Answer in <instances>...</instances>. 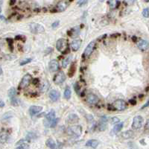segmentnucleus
Listing matches in <instances>:
<instances>
[{"label":"nucleus","mask_w":149,"mask_h":149,"mask_svg":"<svg viewBox=\"0 0 149 149\" xmlns=\"http://www.w3.org/2000/svg\"><path fill=\"white\" fill-rule=\"evenodd\" d=\"M67 133L73 137H79L82 133V127L80 125H73L68 127Z\"/></svg>","instance_id":"f257e3e1"},{"label":"nucleus","mask_w":149,"mask_h":149,"mask_svg":"<svg viewBox=\"0 0 149 149\" xmlns=\"http://www.w3.org/2000/svg\"><path fill=\"white\" fill-rule=\"evenodd\" d=\"M56 49L58 51L62 52L63 54H66L69 51V48L67 47V41L66 40L60 38L56 43Z\"/></svg>","instance_id":"f03ea898"},{"label":"nucleus","mask_w":149,"mask_h":149,"mask_svg":"<svg viewBox=\"0 0 149 149\" xmlns=\"http://www.w3.org/2000/svg\"><path fill=\"white\" fill-rule=\"evenodd\" d=\"M30 30L33 34H43L45 32V28L44 27L39 23H32L29 25Z\"/></svg>","instance_id":"7ed1b4c3"},{"label":"nucleus","mask_w":149,"mask_h":149,"mask_svg":"<svg viewBox=\"0 0 149 149\" xmlns=\"http://www.w3.org/2000/svg\"><path fill=\"white\" fill-rule=\"evenodd\" d=\"M32 75L30 74H26L25 75L23 78H22L21 81L19 83V89H25L28 86H29L30 83H31V81H32Z\"/></svg>","instance_id":"20e7f679"},{"label":"nucleus","mask_w":149,"mask_h":149,"mask_svg":"<svg viewBox=\"0 0 149 149\" xmlns=\"http://www.w3.org/2000/svg\"><path fill=\"white\" fill-rule=\"evenodd\" d=\"M143 122L144 119L141 116H136L133 119V123H132V128L135 129V130H138L142 127V125H143Z\"/></svg>","instance_id":"39448f33"},{"label":"nucleus","mask_w":149,"mask_h":149,"mask_svg":"<svg viewBox=\"0 0 149 149\" xmlns=\"http://www.w3.org/2000/svg\"><path fill=\"white\" fill-rule=\"evenodd\" d=\"M113 110H124L126 108V102L122 99L116 100L112 104Z\"/></svg>","instance_id":"423d86ee"},{"label":"nucleus","mask_w":149,"mask_h":149,"mask_svg":"<svg viewBox=\"0 0 149 149\" xmlns=\"http://www.w3.org/2000/svg\"><path fill=\"white\" fill-rule=\"evenodd\" d=\"M65 80H66V75L63 71H60L54 75V83L56 85L61 84L62 83L65 81Z\"/></svg>","instance_id":"0eeeda50"},{"label":"nucleus","mask_w":149,"mask_h":149,"mask_svg":"<svg viewBox=\"0 0 149 149\" xmlns=\"http://www.w3.org/2000/svg\"><path fill=\"white\" fill-rule=\"evenodd\" d=\"M95 41H92L90 42L87 46L86 47V49L84 50V58H88V57H90V54L93 52V51L95 49Z\"/></svg>","instance_id":"6e6552de"},{"label":"nucleus","mask_w":149,"mask_h":149,"mask_svg":"<svg viewBox=\"0 0 149 149\" xmlns=\"http://www.w3.org/2000/svg\"><path fill=\"white\" fill-rule=\"evenodd\" d=\"M16 148L17 149H27L29 148V140L25 139H22L19 140L16 143Z\"/></svg>","instance_id":"1a4fd4ad"},{"label":"nucleus","mask_w":149,"mask_h":149,"mask_svg":"<svg viewBox=\"0 0 149 149\" xmlns=\"http://www.w3.org/2000/svg\"><path fill=\"white\" fill-rule=\"evenodd\" d=\"M59 63L57 60H52L49 63V69L50 72H57L59 69Z\"/></svg>","instance_id":"9d476101"},{"label":"nucleus","mask_w":149,"mask_h":149,"mask_svg":"<svg viewBox=\"0 0 149 149\" xmlns=\"http://www.w3.org/2000/svg\"><path fill=\"white\" fill-rule=\"evenodd\" d=\"M54 119H55V111H54V110H50L49 112L45 115V121L44 122H48L47 126H50L51 122H52Z\"/></svg>","instance_id":"9b49d317"},{"label":"nucleus","mask_w":149,"mask_h":149,"mask_svg":"<svg viewBox=\"0 0 149 149\" xmlns=\"http://www.w3.org/2000/svg\"><path fill=\"white\" fill-rule=\"evenodd\" d=\"M43 107L40 106H37V105H32L29 108V113L30 115L33 116H35L37 113H39L40 112L42 111Z\"/></svg>","instance_id":"f8f14e48"},{"label":"nucleus","mask_w":149,"mask_h":149,"mask_svg":"<svg viewBox=\"0 0 149 149\" xmlns=\"http://www.w3.org/2000/svg\"><path fill=\"white\" fill-rule=\"evenodd\" d=\"M86 101L90 104H95L99 102V98L93 93H90L86 97Z\"/></svg>","instance_id":"ddd939ff"},{"label":"nucleus","mask_w":149,"mask_h":149,"mask_svg":"<svg viewBox=\"0 0 149 149\" xmlns=\"http://www.w3.org/2000/svg\"><path fill=\"white\" fill-rule=\"evenodd\" d=\"M60 94L58 91L56 90H53L50 92L49 96L50 99L52 101H57L60 98Z\"/></svg>","instance_id":"4468645a"},{"label":"nucleus","mask_w":149,"mask_h":149,"mask_svg":"<svg viewBox=\"0 0 149 149\" xmlns=\"http://www.w3.org/2000/svg\"><path fill=\"white\" fill-rule=\"evenodd\" d=\"M137 46L140 50L145 51V50L149 49V43L148 41L144 40H141L137 43Z\"/></svg>","instance_id":"2eb2a0df"},{"label":"nucleus","mask_w":149,"mask_h":149,"mask_svg":"<svg viewBox=\"0 0 149 149\" xmlns=\"http://www.w3.org/2000/svg\"><path fill=\"white\" fill-rule=\"evenodd\" d=\"M68 3L66 1H61L56 6V9L59 12H63L67 8Z\"/></svg>","instance_id":"dca6fc26"},{"label":"nucleus","mask_w":149,"mask_h":149,"mask_svg":"<svg viewBox=\"0 0 149 149\" xmlns=\"http://www.w3.org/2000/svg\"><path fill=\"white\" fill-rule=\"evenodd\" d=\"M81 39H76V40H74L71 43V48L73 51H78L79 49V48L81 47Z\"/></svg>","instance_id":"f3484780"},{"label":"nucleus","mask_w":149,"mask_h":149,"mask_svg":"<svg viewBox=\"0 0 149 149\" xmlns=\"http://www.w3.org/2000/svg\"><path fill=\"white\" fill-rule=\"evenodd\" d=\"M85 145H86V146H87V147H90V148H95L99 145V142L97 140H90L86 142Z\"/></svg>","instance_id":"a211bd4d"},{"label":"nucleus","mask_w":149,"mask_h":149,"mask_svg":"<svg viewBox=\"0 0 149 149\" xmlns=\"http://www.w3.org/2000/svg\"><path fill=\"white\" fill-rule=\"evenodd\" d=\"M78 120H79V118L76 114H70L67 119V122L69 124L76 123V122H78Z\"/></svg>","instance_id":"6ab92c4d"},{"label":"nucleus","mask_w":149,"mask_h":149,"mask_svg":"<svg viewBox=\"0 0 149 149\" xmlns=\"http://www.w3.org/2000/svg\"><path fill=\"white\" fill-rule=\"evenodd\" d=\"M123 125H124V123L123 122H121V123H118L116 125H115V126L113 127V130L111 131V134H115L118 132L121 131L123 127Z\"/></svg>","instance_id":"aec40b11"},{"label":"nucleus","mask_w":149,"mask_h":149,"mask_svg":"<svg viewBox=\"0 0 149 149\" xmlns=\"http://www.w3.org/2000/svg\"><path fill=\"white\" fill-rule=\"evenodd\" d=\"M49 81H43L41 83L40 86V90L41 92H45L49 90Z\"/></svg>","instance_id":"412c9836"},{"label":"nucleus","mask_w":149,"mask_h":149,"mask_svg":"<svg viewBox=\"0 0 149 149\" xmlns=\"http://www.w3.org/2000/svg\"><path fill=\"white\" fill-rule=\"evenodd\" d=\"M134 135V133H133V132L132 131H125V132H123L121 136H122V137L123 139H125V140H127V139H131L132 138L133 136Z\"/></svg>","instance_id":"4be33fe9"},{"label":"nucleus","mask_w":149,"mask_h":149,"mask_svg":"<svg viewBox=\"0 0 149 149\" xmlns=\"http://www.w3.org/2000/svg\"><path fill=\"white\" fill-rule=\"evenodd\" d=\"M45 145L49 148H56V143L54 142V140L52 138H49L46 140Z\"/></svg>","instance_id":"5701e85b"},{"label":"nucleus","mask_w":149,"mask_h":149,"mask_svg":"<svg viewBox=\"0 0 149 149\" xmlns=\"http://www.w3.org/2000/svg\"><path fill=\"white\" fill-rule=\"evenodd\" d=\"M107 3L111 8H116L119 5V2L118 0H108Z\"/></svg>","instance_id":"b1692460"},{"label":"nucleus","mask_w":149,"mask_h":149,"mask_svg":"<svg viewBox=\"0 0 149 149\" xmlns=\"http://www.w3.org/2000/svg\"><path fill=\"white\" fill-rule=\"evenodd\" d=\"M75 71H76V66H75V63H73L72 64H71L70 69L69 70V77H72L75 75Z\"/></svg>","instance_id":"393cba45"},{"label":"nucleus","mask_w":149,"mask_h":149,"mask_svg":"<svg viewBox=\"0 0 149 149\" xmlns=\"http://www.w3.org/2000/svg\"><path fill=\"white\" fill-rule=\"evenodd\" d=\"M71 90L69 86H66V89H65V91H64V93H63V95H64V98L66 99H69L71 98Z\"/></svg>","instance_id":"a878e982"},{"label":"nucleus","mask_w":149,"mask_h":149,"mask_svg":"<svg viewBox=\"0 0 149 149\" xmlns=\"http://www.w3.org/2000/svg\"><path fill=\"white\" fill-rule=\"evenodd\" d=\"M8 96H9L10 99H12V98L16 97V95H17V90H16V88L11 87L9 90H8Z\"/></svg>","instance_id":"bb28decb"},{"label":"nucleus","mask_w":149,"mask_h":149,"mask_svg":"<svg viewBox=\"0 0 149 149\" xmlns=\"http://www.w3.org/2000/svg\"><path fill=\"white\" fill-rule=\"evenodd\" d=\"M71 59H72V56H68L66 58H65L64 60H63V62H62V66L63 68H66L67 66L70 63V61H71Z\"/></svg>","instance_id":"cd10ccee"},{"label":"nucleus","mask_w":149,"mask_h":149,"mask_svg":"<svg viewBox=\"0 0 149 149\" xmlns=\"http://www.w3.org/2000/svg\"><path fill=\"white\" fill-rule=\"evenodd\" d=\"M13 117V113L11 112H7L5 113L3 116H2V120H8V119H10L11 118Z\"/></svg>","instance_id":"c85d7f7f"},{"label":"nucleus","mask_w":149,"mask_h":149,"mask_svg":"<svg viewBox=\"0 0 149 149\" xmlns=\"http://www.w3.org/2000/svg\"><path fill=\"white\" fill-rule=\"evenodd\" d=\"M6 41L8 42V44L9 45L10 50L11 52H13V50H14V41H13V40L11 38H7Z\"/></svg>","instance_id":"c756f323"},{"label":"nucleus","mask_w":149,"mask_h":149,"mask_svg":"<svg viewBox=\"0 0 149 149\" xmlns=\"http://www.w3.org/2000/svg\"><path fill=\"white\" fill-rule=\"evenodd\" d=\"M8 140V135L6 133H2L1 134V138H0V141L2 143H5Z\"/></svg>","instance_id":"7c9ffc66"},{"label":"nucleus","mask_w":149,"mask_h":149,"mask_svg":"<svg viewBox=\"0 0 149 149\" xmlns=\"http://www.w3.org/2000/svg\"><path fill=\"white\" fill-rule=\"evenodd\" d=\"M37 136L36 134L34 133H33V132H29L27 134L26 136V139L28 140H34V139H36Z\"/></svg>","instance_id":"2f4dec72"},{"label":"nucleus","mask_w":149,"mask_h":149,"mask_svg":"<svg viewBox=\"0 0 149 149\" xmlns=\"http://www.w3.org/2000/svg\"><path fill=\"white\" fill-rule=\"evenodd\" d=\"M11 100V105H13V106H18L19 104V101L16 97H14V98H12V99H10Z\"/></svg>","instance_id":"473e14b6"},{"label":"nucleus","mask_w":149,"mask_h":149,"mask_svg":"<svg viewBox=\"0 0 149 149\" xmlns=\"http://www.w3.org/2000/svg\"><path fill=\"white\" fill-rule=\"evenodd\" d=\"M32 58H26V59H24V60H22L21 61H20V66H24V65H26L28 63H31L32 62Z\"/></svg>","instance_id":"72a5a7b5"},{"label":"nucleus","mask_w":149,"mask_h":149,"mask_svg":"<svg viewBox=\"0 0 149 149\" xmlns=\"http://www.w3.org/2000/svg\"><path fill=\"white\" fill-rule=\"evenodd\" d=\"M106 128H107V123L100 122L99 125V131H104L106 130Z\"/></svg>","instance_id":"f704fd0d"},{"label":"nucleus","mask_w":149,"mask_h":149,"mask_svg":"<svg viewBox=\"0 0 149 149\" xmlns=\"http://www.w3.org/2000/svg\"><path fill=\"white\" fill-rule=\"evenodd\" d=\"M142 16L145 18H148L149 17V8H146L142 11Z\"/></svg>","instance_id":"c9c22d12"},{"label":"nucleus","mask_w":149,"mask_h":149,"mask_svg":"<svg viewBox=\"0 0 149 149\" xmlns=\"http://www.w3.org/2000/svg\"><path fill=\"white\" fill-rule=\"evenodd\" d=\"M75 90L77 93L78 94H80V92H81V86H80V84L78 83H75Z\"/></svg>","instance_id":"e433bc0d"},{"label":"nucleus","mask_w":149,"mask_h":149,"mask_svg":"<svg viewBox=\"0 0 149 149\" xmlns=\"http://www.w3.org/2000/svg\"><path fill=\"white\" fill-rule=\"evenodd\" d=\"M119 122H120V119L118 117H113L111 119V123L113 125H116Z\"/></svg>","instance_id":"4c0bfd02"},{"label":"nucleus","mask_w":149,"mask_h":149,"mask_svg":"<svg viewBox=\"0 0 149 149\" xmlns=\"http://www.w3.org/2000/svg\"><path fill=\"white\" fill-rule=\"evenodd\" d=\"M58 122H59V119H54V120H53L52 122H51L50 127H55L56 125H58Z\"/></svg>","instance_id":"58836bf2"},{"label":"nucleus","mask_w":149,"mask_h":149,"mask_svg":"<svg viewBox=\"0 0 149 149\" xmlns=\"http://www.w3.org/2000/svg\"><path fill=\"white\" fill-rule=\"evenodd\" d=\"M15 40H17L25 41V36H22V35H17V36L15 37Z\"/></svg>","instance_id":"ea45409f"},{"label":"nucleus","mask_w":149,"mask_h":149,"mask_svg":"<svg viewBox=\"0 0 149 149\" xmlns=\"http://www.w3.org/2000/svg\"><path fill=\"white\" fill-rule=\"evenodd\" d=\"M5 60H12L13 59L16 58L15 56H12V55H10V54H7V55H5Z\"/></svg>","instance_id":"a19ab883"},{"label":"nucleus","mask_w":149,"mask_h":149,"mask_svg":"<svg viewBox=\"0 0 149 149\" xmlns=\"http://www.w3.org/2000/svg\"><path fill=\"white\" fill-rule=\"evenodd\" d=\"M87 2H88V0H79L78 2V5H79V6H82V5H85Z\"/></svg>","instance_id":"79ce46f5"},{"label":"nucleus","mask_w":149,"mask_h":149,"mask_svg":"<svg viewBox=\"0 0 149 149\" xmlns=\"http://www.w3.org/2000/svg\"><path fill=\"white\" fill-rule=\"evenodd\" d=\"M107 119H108V118L106 117V116H101V117L100 118V122L107 123Z\"/></svg>","instance_id":"37998d69"},{"label":"nucleus","mask_w":149,"mask_h":149,"mask_svg":"<svg viewBox=\"0 0 149 149\" xmlns=\"http://www.w3.org/2000/svg\"><path fill=\"white\" fill-rule=\"evenodd\" d=\"M59 24H60V22H59V21H56V22H54V23H52V27L53 28H57Z\"/></svg>","instance_id":"c03bdc74"},{"label":"nucleus","mask_w":149,"mask_h":149,"mask_svg":"<svg viewBox=\"0 0 149 149\" xmlns=\"http://www.w3.org/2000/svg\"><path fill=\"white\" fill-rule=\"evenodd\" d=\"M136 0H126V2L128 5H133L135 2Z\"/></svg>","instance_id":"a18cd8bd"},{"label":"nucleus","mask_w":149,"mask_h":149,"mask_svg":"<svg viewBox=\"0 0 149 149\" xmlns=\"http://www.w3.org/2000/svg\"><path fill=\"white\" fill-rule=\"evenodd\" d=\"M148 106H149V100L148 101H147V102H146V103H145V104H144V105H143V106H142V107H141V110H142V109H145V107H148Z\"/></svg>","instance_id":"49530a36"},{"label":"nucleus","mask_w":149,"mask_h":149,"mask_svg":"<svg viewBox=\"0 0 149 149\" xmlns=\"http://www.w3.org/2000/svg\"><path fill=\"white\" fill-rule=\"evenodd\" d=\"M129 102H130V104H132V105H135L136 104V101L135 99H131L129 100Z\"/></svg>","instance_id":"de8ad7c7"},{"label":"nucleus","mask_w":149,"mask_h":149,"mask_svg":"<svg viewBox=\"0 0 149 149\" xmlns=\"http://www.w3.org/2000/svg\"><path fill=\"white\" fill-rule=\"evenodd\" d=\"M39 83H40V80H39L38 78L34 79V81H33V84H38Z\"/></svg>","instance_id":"09e8293b"},{"label":"nucleus","mask_w":149,"mask_h":149,"mask_svg":"<svg viewBox=\"0 0 149 149\" xmlns=\"http://www.w3.org/2000/svg\"><path fill=\"white\" fill-rule=\"evenodd\" d=\"M145 129H146V130H149V119H148L147 122H146V124H145Z\"/></svg>","instance_id":"8fccbe9b"},{"label":"nucleus","mask_w":149,"mask_h":149,"mask_svg":"<svg viewBox=\"0 0 149 149\" xmlns=\"http://www.w3.org/2000/svg\"><path fill=\"white\" fill-rule=\"evenodd\" d=\"M4 106H5V103H4V101H3L2 100H1V101H0V107H1V108H3V107H4Z\"/></svg>","instance_id":"3c124183"},{"label":"nucleus","mask_w":149,"mask_h":149,"mask_svg":"<svg viewBox=\"0 0 149 149\" xmlns=\"http://www.w3.org/2000/svg\"><path fill=\"white\" fill-rule=\"evenodd\" d=\"M52 51V48H48V49H46V51H45V52H46L47 54H49Z\"/></svg>","instance_id":"603ef678"},{"label":"nucleus","mask_w":149,"mask_h":149,"mask_svg":"<svg viewBox=\"0 0 149 149\" xmlns=\"http://www.w3.org/2000/svg\"><path fill=\"white\" fill-rule=\"evenodd\" d=\"M15 2H16V0H11V2H10V5H13Z\"/></svg>","instance_id":"864d4df0"},{"label":"nucleus","mask_w":149,"mask_h":149,"mask_svg":"<svg viewBox=\"0 0 149 149\" xmlns=\"http://www.w3.org/2000/svg\"><path fill=\"white\" fill-rule=\"evenodd\" d=\"M136 40H137L136 37H135V36L132 37V40L133 41V42H136Z\"/></svg>","instance_id":"5fc2aeb1"},{"label":"nucleus","mask_w":149,"mask_h":149,"mask_svg":"<svg viewBox=\"0 0 149 149\" xmlns=\"http://www.w3.org/2000/svg\"><path fill=\"white\" fill-rule=\"evenodd\" d=\"M0 18H1V20H5V17L2 16V15H1V16H0Z\"/></svg>","instance_id":"6e6d98bb"},{"label":"nucleus","mask_w":149,"mask_h":149,"mask_svg":"<svg viewBox=\"0 0 149 149\" xmlns=\"http://www.w3.org/2000/svg\"><path fill=\"white\" fill-rule=\"evenodd\" d=\"M0 69H1V72H0V74H1V75H2V73H3V71H2V68H1Z\"/></svg>","instance_id":"4d7b16f0"},{"label":"nucleus","mask_w":149,"mask_h":149,"mask_svg":"<svg viewBox=\"0 0 149 149\" xmlns=\"http://www.w3.org/2000/svg\"><path fill=\"white\" fill-rule=\"evenodd\" d=\"M145 2H149V0H144Z\"/></svg>","instance_id":"13d9d810"},{"label":"nucleus","mask_w":149,"mask_h":149,"mask_svg":"<svg viewBox=\"0 0 149 149\" xmlns=\"http://www.w3.org/2000/svg\"><path fill=\"white\" fill-rule=\"evenodd\" d=\"M103 1H104V0H100V2H103Z\"/></svg>","instance_id":"bf43d9fd"}]
</instances>
